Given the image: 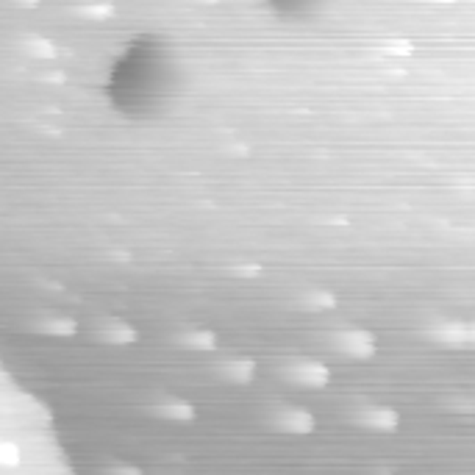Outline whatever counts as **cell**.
<instances>
[{
    "label": "cell",
    "mask_w": 475,
    "mask_h": 475,
    "mask_svg": "<svg viewBox=\"0 0 475 475\" xmlns=\"http://www.w3.org/2000/svg\"><path fill=\"white\" fill-rule=\"evenodd\" d=\"M0 475H78L50 406L0 353Z\"/></svg>",
    "instance_id": "obj_1"
}]
</instances>
